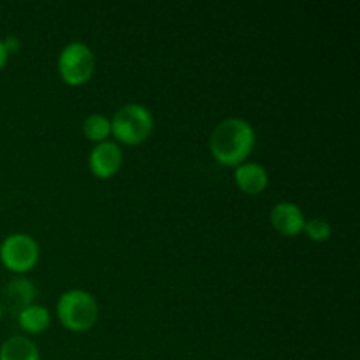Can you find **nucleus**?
Instances as JSON below:
<instances>
[{"mask_svg": "<svg viewBox=\"0 0 360 360\" xmlns=\"http://www.w3.org/2000/svg\"><path fill=\"white\" fill-rule=\"evenodd\" d=\"M7 60H9V51H7L6 44H4V41H2V39H0V69H2V67L6 65Z\"/></svg>", "mask_w": 360, "mask_h": 360, "instance_id": "obj_14", "label": "nucleus"}, {"mask_svg": "<svg viewBox=\"0 0 360 360\" xmlns=\"http://www.w3.org/2000/svg\"><path fill=\"white\" fill-rule=\"evenodd\" d=\"M83 134L86 139L94 141L95 144L108 141L111 136V120L102 112H90L83 120Z\"/></svg>", "mask_w": 360, "mask_h": 360, "instance_id": "obj_12", "label": "nucleus"}, {"mask_svg": "<svg viewBox=\"0 0 360 360\" xmlns=\"http://www.w3.org/2000/svg\"><path fill=\"white\" fill-rule=\"evenodd\" d=\"M255 129L248 120L241 116H229L211 132L210 148L214 160L236 167L248 160L255 148Z\"/></svg>", "mask_w": 360, "mask_h": 360, "instance_id": "obj_1", "label": "nucleus"}, {"mask_svg": "<svg viewBox=\"0 0 360 360\" xmlns=\"http://www.w3.org/2000/svg\"><path fill=\"white\" fill-rule=\"evenodd\" d=\"M0 360H41V352L30 338L13 336L0 347Z\"/></svg>", "mask_w": 360, "mask_h": 360, "instance_id": "obj_10", "label": "nucleus"}, {"mask_svg": "<svg viewBox=\"0 0 360 360\" xmlns=\"http://www.w3.org/2000/svg\"><path fill=\"white\" fill-rule=\"evenodd\" d=\"M234 181L239 190H243L248 195L262 193L269 185V174L267 169L259 162L246 160L234 167Z\"/></svg>", "mask_w": 360, "mask_h": 360, "instance_id": "obj_8", "label": "nucleus"}, {"mask_svg": "<svg viewBox=\"0 0 360 360\" xmlns=\"http://www.w3.org/2000/svg\"><path fill=\"white\" fill-rule=\"evenodd\" d=\"M35 299V287L28 278L16 276L4 287L2 290V301L0 304L7 306L14 315L25 309L27 306L34 304Z\"/></svg>", "mask_w": 360, "mask_h": 360, "instance_id": "obj_9", "label": "nucleus"}, {"mask_svg": "<svg viewBox=\"0 0 360 360\" xmlns=\"http://www.w3.org/2000/svg\"><path fill=\"white\" fill-rule=\"evenodd\" d=\"M111 120V136L116 143L137 146L148 141L155 127L153 115L150 109L139 102H129L118 108Z\"/></svg>", "mask_w": 360, "mask_h": 360, "instance_id": "obj_2", "label": "nucleus"}, {"mask_svg": "<svg viewBox=\"0 0 360 360\" xmlns=\"http://www.w3.org/2000/svg\"><path fill=\"white\" fill-rule=\"evenodd\" d=\"M302 232H306V236H308L311 241L323 243L330 238V234H333V227H330V224L326 218H309V220L304 221Z\"/></svg>", "mask_w": 360, "mask_h": 360, "instance_id": "obj_13", "label": "nucleus"}, {"mask_svg": "<svg viewBox=\"0 0 360 360\" xmlns=\"http://www.w3.org/2000/svg\"><path fill=\"white\" fill-rule=\"evenodd\" d=\"M56 316L65 329L72 333H83L97 323L98 302L88 290L70 288L58 297Z\"/></svg>", "mask_w": 360, "mask_h": 360, "instance_id": "obj_3", "label": "nucleus"}, {"mask_svg": "<svg viewBox=\"0 0 360 360\" xmlns=\"http://www.w3.org/2000/svg\"><path fill=\"white\" fill-rule=\"evenodd\" d=\"M58 74L70 86L84 84L95 72V53L86 42L70 41L58 53Z\"/></svg>", "mask_w": 360, "mask_h": 360, "instance_id": "obj_4", "label": "nucleus"}, {"mask_svg": "<svg viewBox=\"0 0 360 360\" xmlns=\"http://www.w3.org/2000/svg\"><path fill=\"white\" fill-rule=\"evenodd\" d=\"M18 323L28 334H41L51 323V313L42 304H30L18 313Z\"/></svg>", "mask_w": 360, "mask_h": 360, "instance_id": "obj_11", "label": "nucleus"}, {"mask_svg": "<svg viewBox=\"0 0 360 360\" xmlns=\"http://www.w3.org/2000/svg\"><path fill=\"white\" fill-rule=\"evenodd\" d=\"M123 151L116 141H102L94 144L88 153V167L91 174L101 179L112 178L122 169Z\"/></svg>", "mask_w": 360, "mask_h": 360, "instance_id": "obj_6", "label": "nucleus"}, {"mask_svg": "<svg viewBox=\"0 0 360 360\" xmlns=\"http://www.w3.org/2000/svg\"><path fill=\"white\" fill-rule=\"evenodd\" d=\"M41 257L37 239L32 238L25 232H14L4 238L0 245V262L7 271L23 276L25 273L32 271Z\"/></svg>", "mask_w": 360, "mask_h": 360, "instance_id": "obj_5", "label": "nucleus"}, {"mask_svg": "<svg viewBox=\"0 0 360 360\" xmlns=\"http://www.w3.org/2000/svg\"><path fill=\"white\" fill-rule=\"evenodd\" d=\"M269 218L274 231L280 232L281 236H287V238H295V236L301 234L306 221L301 207L290 200H281L276 206H273Z\"/></svg>", "mask_w": 360, "mask_h": 360, "instance_id": "obj_7", "label": "nucleus"}, {"mask_svg": "<svg viewBox=\"0 0 360 360\" xmlns=\"http://www.w3.org/2000/svg\"><path fill=\"white\" fill-rule=\"evenodd\" d=\"M2 313H4V308H2V304H0V320H2Z\"/></svg>", "mask_w": 360, "mask_h": 360, "instance_id": "obj_15", "label": "nucleus"}]
</instances>
